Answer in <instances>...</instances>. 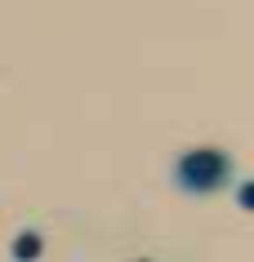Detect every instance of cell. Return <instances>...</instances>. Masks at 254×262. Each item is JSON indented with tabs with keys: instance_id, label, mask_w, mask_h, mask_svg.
I'll return each instance as SVG.
<instances>
[{
	"instance_id": "6da1fadb",
	"label": "cell",
	"mask_w": 254,
	"mask_h": 262,
	"mask_svg": "<svg viewBox=\"0 0 254 262\" xmlns=\"http://www.w3.org/2000/svg\"><path fill=\"white\" fill-rule=\"evenodd\" d=\"M237 178V165L232 156L219 151V147H192L174 160V187L187 195H214V191H227Z\"/></svg>"
}]
</instances>
